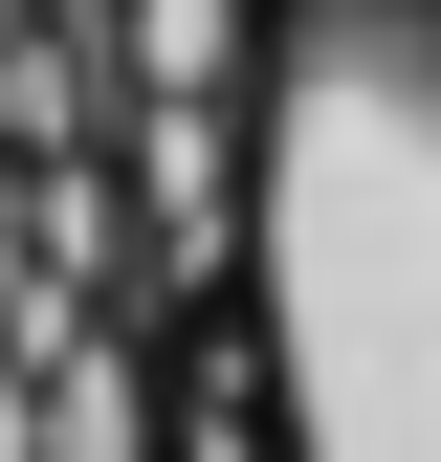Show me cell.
Wrapping results in <instances>:
<instances>
[{"mask_svg": "<svg viewBox=\"0 0 441 462\" xmlns=\"http://www.w3.org/2000/svg\"><path fill=\"white\" fill-rule=\"evenodd\" d=\"M265 330L309 462H441V0L265 44Z\"/></svg>", "mask_w": 441, "mask_h": 462, "instance_id": "6da1fadb", "label": "cell"}, {"mask_svg": "<svg viewBox=\"0 0 441 462\" xmlns=\"http://www.w3.org/2000/svg\"><path fill=\"white\" fill-rule=\"evenodd\" d=\"M220 67H243V0H133V88L155 110H220Z\"/></svg>", "mask_w": 441, "mask_h": 462, "instance_id": "7a4b0ae2", "label": "cell"}]
</instances>
